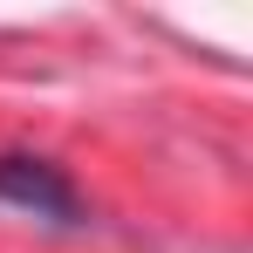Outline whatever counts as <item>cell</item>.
I'll return each mask as SVG.
<instances>
[{"label":"cell","instance_id":"6da1fadb","mask_svg":"<svg viewBox=\"0 0 253 253\" xmlns=\"http://www.w3.org/2000/svg\"><path fill=\"white\" fill-rule=\"evenodd\" d=\"M0 199H7V206H28L35 219H62V226L83 219L76 185L62 178V165H48V158H0Z\"/></svg>","mask_w":253,"mask_h":253}]
</instances>
